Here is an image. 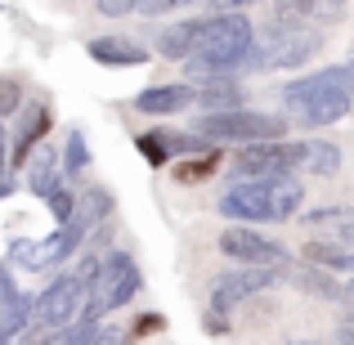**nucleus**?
<instances>
[{"label":"nucleus","instance_id":"1","mask_svg":"<svg viewBox=\"0 0 354 345\" xmlns=\"http://www.w3.org/2000/svg\"><path fill=\"white\" fill-rule=\"evenodd\" d=\"M251 41H256V27L242 14H207L202 18V36L189 54V77L202 81H229L234 72L247 63Z\"/></svg>","mask_w":354,"mask_h":345},{"label":"nucleus","instance_id":"2","mask_svg":"<svg viewBox=\"0 0 354 345\" xmlns=\"http://www.w3.org/2000/svg\"><path fill=\"white\" fill-rule=\"evenodd\" d=\"M283 104L301 126H332V121L350 117L354 108V63H337V68H319L310 77L283 86Z\"/></svg>","mask_w":354,"mask_h":345},{"label":"nucleus","instance_id":"3","mask_svg":"<svg viewBox=\"0 0 354 345\" xmlns=\"http://www.w3.org/2000/svg\"><path fill=\"white\" fill-rule=\"evenodd\" d=\"M301 202H305V189L296 175L287 180H269V184H229L220 193V216L234 220V225H283V220H296L301 216Z\"/></svg>","mask_w":354,"mask_h":345},{"label":"nucleus","instance_id":"4","mask_svg":"<svg viewBox=\"0 0 354 345\" xmlns=\"http://www.w3.org/2000/svg\"><path fill=\"white\" fill-rule=\"evenodd\" d=\"M323 50V32L301 18H287L278 9H269V23L256 27L251 54L242 63V72H265V68H301Z\"/></svg>","mask_w":354,"mask_h":345},{"label":"nucleus","instance_id":"5","mask_svg":"<svg viewBox=\"0 0 354 345\" xmlns=\"http://www.w3.org/2000/svg\"><path fill=\"white\" fill-rule=\"evenodd\" d=\"M139 287H144V283H139V269H135V260H130V251H108V256L95 265V274L86 278L81 323L99 328V319H104V314H113V310H121V305H126Z\"/></svg>","mask_w":354,"mask_h":345},{"label":"nucleus","instance_id":"6","mask_svg":"<svg viewBox=\"0 0 354 345\" xmlns=\"http://www.w3.org/2000/svg\"><path fill=\"white\" fill-rule=\"evenodd\" d=\"M198 135L216 139V144H278L287 135L283 117L269 113H251V108H238V113H202L198 117Z\"/></svg>","mask_w":354,"mask_h":345},{"label":"nucleus","instance_id":"7","mask_svg":"<svg viewBox=\"0 0 354 345\" xmlns=\"http://www.w3.org/2000/svg\"><path fill=\"white\" fill-rule=\"evenodd\" d=\"M81 305H86V283H81L77 274H59L41 296H36L32 328L45 332V337H63L68 328L81 323Z\"/></svg>","mask_w":354,"mask_h":345},{"label":"nucleus","instance_id":"8","mask_svg":"<svg viewBox=\"0 0 354 345\" xmlns=\"http://www.w3.org/2000/svg\"><path fill=\"white\" fill-rule=\"evenodd\" d=\"M301 162H305V144L278 139V144H247V148H238L234 171L247 175V184H269V180H287Z\"/></svg>","mask_w":354,"mask_h":345},{"label":"nucleus","instance_id":"9","mask_svg":"<svg viewBox=\"0 0 354 345\" xmlns=\"http://www.w3.org/2000/svg\"><path fill=\"white\" fill-rule=\"evenodd\" d=\"M220 251H225L229 260H238L242 269H278V265L292 260L278 242H269L265 233H256L247 225H229L225 233H220Z\"/></svg>","mask_w":354,"mask_h":345},{"label":"nucleus","instance_id":"10","mask_svg":"<svg viewBox=\"0 0 354 345\" xmlns=\"http://www.w3.org/2000/svg\"><path fill=\"white\" fill-rule=\"evenodd\" d=\"M274 274L287 278V283H292L296 292H305V296H319V301H350L354 305V283H337L332 274L305 265V260H287V265H278Z\"/></svg>","mask_w":354,"mask_h":345},{"label":"nucleus","instance_id":"11","mask_svg":"<svg viewBox=\"0 0 354 345\" xmlns=\"http://www.w3.org/2000/svg\"><path fill=\"white\" fill-rule=\"evenodd\" d=\"M274 278H278L274 269H238V274L216 278V287H211V314H220V319H225L234 305H242L247 296H256V292H265Z\"/></svg>","mask_w":354,"mask_h":345},{"label":"nucleus","instance_id":"12","mask_svg":"<svg viewBox=\"0 0 354 345\" xmlns=\"http://www.w3.org/2000/svg\"><path fill=\"white\" fill-rule=\"evenodd\" d=\"M86 54L99 68H144L148 63V45L130 41V36H99L86 45Z\"/></svg>","mask_w":354,"mask_h":345},{"label":"nucleus","instance_id":"13","mask_svg":"<svg viewBox=\"0 0 354 345\" xmlns=\"http://www.w3.org/2000/svg\"><path fill=\"white\" fill-rule=\"evenodd\" d=\"M189 104H198L193 86H148L135 95V113L144 117H171V113H184Z\"/></svg>","mask_w":354,"mask_h":345},{"label":"nucleus","instance_id":"14","mask_svg":"<svg viewBox=\"0 0 354 345\" xmlns=\"http://www.w3.org/2000/svg\"><path fill=\"white\" fill-rule=\"evenodd\" d=\"M310 233H328L319 242H337V247H354V211L350 207H314L301 216Z\"/></svg>","mask_w":354,"mask_h":345},{"label":"nucleus","instance_id":"15","mask_svg":"<svg viewBox=\"0 0 354 345\" xmlns=\"http://www.w3.org/2000/svg\"><path fill=\"white\" fill-rule=\"evenodd\" d=\"M305 265L323 269V274H354V247H337V242H305Z\"/></svg>","mask_w":354,"mask_h":345},{"label":"nucleus","instance_id":"16","mask_svg":"<svg viewBox=\"0 0 354 345\" xmlns=\"http://www.w3.org/2000/svg\"><path fill=\"white\" fill-rule=\"evenodd\" d=\"M198 36H202V18L162 27V32H157V54H166V59H189L193 45H198Z\"/></svg>","mask_w":354,"mask_h":345},{"label":"nucleus","instance_id":"17","mask_svg":"<svg viewBox=\"0 0 354 345\" xmlns=\"http://www.w3.org/2000/svg\"><path fill=\"white\" fill-rule=\"evenodd\" d=\"M27 189L36 193V198H50L54 189H63V175H59V162H54L50 148H41V153L27 162Z\"/></svg>","mask_w":354,"mask_h":345},{"label":"nucleus","instance_id":"18","mask_svg":"<svg viewBox=\"0 0 354 345\" xmlns=\"http://www.w3.org/2000/svg\"><path fill=\"white\" fill-rule=\"evenodd\" d=\"M45 130H50V108L36 104V108H32V121H23V135H18V144H14V153H9V162H14V166H27V157L36 153V144L45 139Z\"/></svg>","mask_w":354,"mask_h":345},{"label":"nucleus","instance_id":"19","mask_svg":"<svg viewBox=\"0 0 354 345\" xmlns=\"http://www.w3.org/2000/svg\"><path fill=\"white\" fill-rule=\"evenodd\" d=\"M305 171L314 175V180H332V175H341V148L332 144V139H314V144H305Z\"/></svg>","mask_w":354,"mask_h":345},{"label":"nucleus","instance_id":"20","mask_svg":"<svg viewBox=\"0 0 354 345\" xmlns=\"http://www.w3.org/2000/svg\"><path fill=\"white\" fill-rule=\"evenodd\" d=\"M198 104L216 108V113H238L242 108V90H238V81H207V86L198 90Z\"/></svg>","mask_w":354,"mask_h":345},{"label":"nucleus","instance_id":"21","mask_svg":"<svg viewBox=\"0 0 354 345\" xmlns=\"http://www.w3.org/2000/svg\"><path fill=\"white\" fill-rule=\"evenodd\" d=\"M220 166V148H211V153H202V157H189V162H180L171 171V180L175 184H202V180H211V171Z\"/></svg>","mask_w":354,"mask_h":345},{"label":"nucleus","instance_id":"22","mask_svg":"<svg viewBox=\"0 0 354 345\" xmlns=\"http://www.w3.org/2000/svg\"><path fill=\"white\" fill-rule=\"evenodd\" d=\"M86 166H90L86 139H81V130H68V139H63V175H86Z\"/></svg>","mask_w":354,"mask_h":345},{"label":"nucleus","instance_id":"23","mask_svg":"<svg viewBox=\"0 0 354 345\" xmlns=\"http://www.w3.org/2000/svg\"><path fill=\"white\" fill-rule=\"evenodd\" d=\"M135 148H139V157H144L148 166L171 162V153H166V130H144V135H135Z\"/></svg>","mask_w":354,"mask_h":345},{"label":"nucleus","instance_id":"24","mask_svg":"<svg viewBox=\"0 0 354 345\" xmlns=\"http://www.w3.org/2000/svg\"><path fill=\"white\" fill-rule=\"evenodd\" d=\"M45 202H50V216L59 220V229L68 225V220H72V211H77V198H72L68 189H54V193H50V198H45Z\"/></svg>","mask_w":354,"mask_h":345},{"label":"nucleus","instance_id":"25","mask_svg":"<svg viewBox=\"0 0 354 345\" xmlns=\"http://www.w3.org/2000/svg\"><path fill=\"white\" fill-rule=\"evenodd\" d=\"M18 108H23V86L14 77H0V117L18 113Z\"/></svg>","mask_w":354,"mask_h":345},{"label":"nucleus","instance_id":"26","mask_svg":"<svg viewBox=\"0 0 354 345\" xmlns=\"http://www.w3.org/2000/svg\"><path fill=\"white\" fill-rule=\"evenodd\" d=\"M148 332H162V314H139V323L130 328V341L148 337Z\"/></svg>","mask_w":354,"mask_h":345},{"label":"nucleus","instance_id":"27","mask_svg":"<svg viewBox=\"0 0 354 345\" xmlns=\"http://www.w3.org/2000/svg\"><path fill=\"white\" fill-rule=\"evenodd\" d=\"M18 296V287H14V274H9V265H0V310H5L9 301Z\"/></svg>","mask_w":354,"mask_h":345},{"label":"nucleus","instance_id":"28","mask_svg":"<svg viewBox=\"0 0 354 345\" xmlns=\"http://www.w3.org/2000/svg\"><path fill=\"white\" fill-rule=\"evenodd\" d=\"M90 345H126V337H121V332H113V328H104V323H99V332H95V337H90Z\"/></svg>","mask_w":354,"mask_h":345},{"label":"nucleus","instance_id":"29","mask_svg":"<svg viewBox=\"0 0 354 345\" xmlns=\"http://www.w3.org/2000/svg\"><path fill=\"white\" fill-rule=\"evenodd\" d=\"M99 14H108V18H121V14H135V0H126V5H117V0H104V5H99Z\"/></svg>","mask_w":354,"mask_h":345},{"label":"nucleus","instance_id":"30","mask_svg":"<svg viewBox=\"0 0 354 345\" xmlns=\"http://www.w3.org/2000/svg\"><path fill=\"white\" fill-rule=\"evenodd\" d=\"M337 345H354V332L346 328V332H337Z\"/></svg>","mask_w":354,"mask_h":345},{"label":"nucleus","instance_id":"31","mask_svg":"<svg viewBox=\"0 0 354 345\" xmlns=\"http://www.w3.org/2000/svg\"><path fill=\"white\" fill-rule=\"evenodd\" d=\"M0 175H5V139H0Z\"/></svg>","mask_w":354,"mask_h":345},{"label":"nucleus","instance_id":"32","mask_svg":"<svg viewBox=\"0 0 354 345\" xmlns=\"http://www.w3.org/2000/svg\"><path fill=\"white\" fill-rule=\"evenodd\" d=\"M346 319H354V305H350V314H346Z\"/></svg>","mask_w":354,"mask_h":345},{"label":"nucleus","instance_id":"33","mask_svg":"<svg viewBox=\"0 0 354 345\" xmlns=\"http://www.w3.org/2000/svg\"><path fill=\"white\" fill-rule=\"evenodd\" d=\"M0 139H5V130H0Z\"/></svg>","mask_w":354,"mask_h":345}]
</instances>
